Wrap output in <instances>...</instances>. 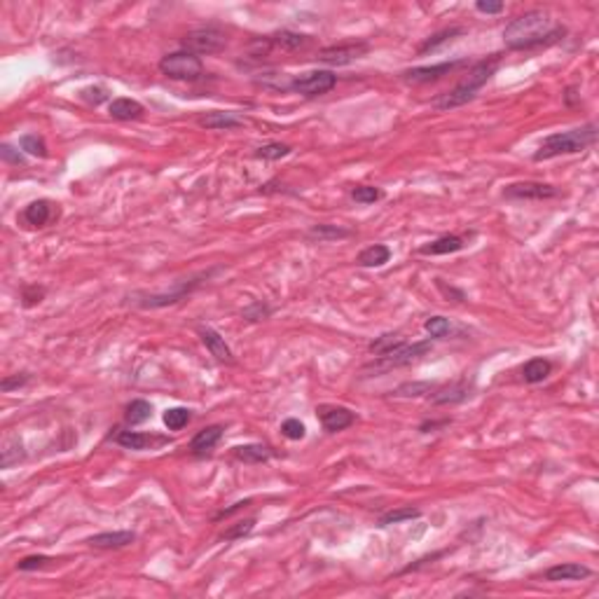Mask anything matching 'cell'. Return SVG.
I'll return each mask as SVG.
<instances>
[{
  "mask_svg": "<svg viewBox=\"0 0 599 599\" xmlns=\"http://www.w3.org/2000/svg\"><path fill=\"white\" fill-rule=\"evenodd\" d=\"M424 328L431 337H447L449 332H452V323H449V318L445 316H431Z\"/></svg>",
  "mask_w": 599,
  "mask_h": 599,
  "instance_id": "d590c367",
  "label": "cell"
},
{
  "mask_svg": "<svg viewBox=\"0 0 599 599\" xmlns=\"http://www.w3.org/2000/svg\"><path fill=\"white\" fill-rule=\"evenodd\" d=\"M26 382H29V374L22 372V374H15V377H5L3 384H0V389H3L5 393H10L12 389H19V386H24Z\"/></svg>",
  "mask_w": 599,
  "mask_h": 599,
  "instance_id": "7bdbcfd3",
  "label": "cell"
},
{
  "mask_svg": "<svg viewBox=\"0 0 599 599\" xmlns=\"http://www.w3.org/2000/svg\"><path fill=\"white\" fill-rule=\"evenodd\" d=\"M199 127L204 129H218V132H230V129L244 127V118L237 113H225V111H211L206 115H199Z\"/></svg>",
  "mask_w": 599,
  "mask_h": 599,
  "instance_id": "9a60e30c",
  "label": "cell"
},
{
  "mask_svg": "<svg viewBox=\"0 0 599 599\" xmlns=\"http://www.w3.org/2000/svg\"><path fill=\"white\" fill-rule=\"evenodd\" d=\"M22 218L31 225V227H43V225L50 223V218H52V204L47 199L31 202L29 206L24 209Z\"/></svg>",
  "mask_w": 599,
  "mask_h": 599,
  "instance_id": "44dd1931",
  "label": "cell"
},
{
  "mask_svg": "<svg viewBox=\"0 0 599 599\" xmlns=\"http://www.w3.org/2000/svg\"><path fill=\"white\" fill-rule=\"evenodd\" d=\"M475 10L482 12V15H499V12H503V3H492V0H478V3H475Z\"/></svg>",
  "mask_w": 599,
  "mask_h": 599,
  "instance_id": "bcb514c9",
  "label": "cell"
},
{
  "mask_svg": "<svg viewBox=\"0 0 599 599\" xmlns=\"http://www.w3.org/2000/svg\"><path fill=\"white\" fill-rule=\"evenodd\" d=\"M136 541V534L134 532H104V534H97L92 539H87L92 548H101V550H113V548H125V546H132Z\"/></svg>",
  "mask_w": 599,
  "mask_h": 599,
  "instance_id": "e0dca14e",
  "label": "cell"
},
{
  "mask_svg": "<svg viewBox=\"0 0 599 599\" xmlns=\"http://www.w3.org/2000/svg\"><path fill=\"white\" fill-rule=\"evenodd\" d=\"M337 85V75H332L330 71H311V73H302L297 78L290 80L288 90H293L300 97H323L330 90H335Z\"/></svg>",
  "mask_w": 599,
  "mask_h": 599,
  "instance_id": "52a82bcc",
  "label": "cell"
},
{
  "mask_svg": "<svg viewBox=\"0 0 599 599\" xmlns=\"http://www.w3.org/2000/svg\"><path fill=\"white\" fill-rule=\"evenodd\" d=\"M24 459V452H22V442L15 435H8L3 442V468H10L12 464H19Z\"/></svg>",
  "mask_w": 599,
  "mask_h": 599,
  "instance_id": "f546056e",
  "label": "cell"
},
{
  "mask_svg": "<svg viewBox=\"0 0 599 599\" xmlns=\"http://www.w3.org/2000/svg\"><path fill=\"white\" fill-rule=\"evenodd\" d=\"M391 251L384 246V244H374V246H367L358 253L356 262L360 267H382V265L389 262Z\"/></svg>",
  "mask_w": 599,
  "mask_h": 599,
  "instance_id": "603a6c76",
  "label": "cell"
},
{
  "mask_svg": "<svg viewBox=\"0 0 599 599\" xmlns=\"http://www.w3.org/2000/svg\"><path fill=\"white\" fill-rule=\"evenodd\" d=\"M255 527V520L251 517V520H244V522H237L234 527H230L227 532L223 534V541H234V539H244V536H248L251 532H253Z\"/></svg>",
  "mask_w": 599,
  "mask_h": 599,
  "instance_id": "f35d334b",
  "label": "cell"
},
{
  "mask_svg": "<svg viewBox=\"0 0 599 599\" xmlns=\"http://www.w3.org/2000/svg\"><path fill=\"white\" fill-rule=\"evenodd\" d=\"M597 141V125H585L578 129H569V132H557L543 139L539 150L534 153V162L553 160L560 155H576L583 153Z\"/></svg>",
  "mask_w": 599,
  "mask_h": 599,
  "instance_id": "7a4b0ae2",
  "label": "cell"
},
{
  "mask_svg": "<svg viewBox=\"0 0 599 599\" xmlns=\"http://www.w3.org/2000/svg\"><path fill=\"white\" fill-rule=\"evenodd\" d=\"M421 513L417 508H396L391 513H386L379 517V527H389V524H398V522H405V520H417Z\"/></svg>",
  "mask_w": 599,
  "mask_h": 599,
  "instance_id": "d6a6232c",
  "label": "cell"
},
{
  "mask_svg": "<svg viewBox=\"0 0 599 599\" xmlns=\"http://www.w3.org/2000/svg\"><path fill=\"white\" fill-rule=\"evenodd\" d=\"M316 412H318V419H321L323 428L328 433L344 431V428H349L353 421H356L353 412L346 410V407H342V405H321Z\"/></svg>",
  "mask_w": 599,
  "mask_h": 599,
  "instance_id": "4fadbf2b",
  "label": "cell"
},
{
  "mask_svg": "<svg viewBox=\"0 0 599 599\" xmlns=\"http://www.w3.org/2000/svg\"><path fill=\"white\" fill-rule=\"evenodd\" d=\"M83 99H85V101H90V104H94V106H99L101 101L106 99V92L101 90V87H90V90H85V92H83Z\"/></svg>",
  "mask_w": 599,
  "mask_h": 599,
  "instance_id": "7dc6e473",
  "label": "cell"
},
{
  "mask_svg": "<svg viewBox=\"0 0 599 599\" xmlns=\"http://www.w3.org/2000/svg\"><path fill=\"white\" fill-rule=\"evenodd\" d=\"M190 421V410L188 407H171L164 412V426L169 431H181L183 426H188Z\"/></svg>",
  "mask_w": 599,
  "mask_h": 599,
  "instance_id": "1f68e13d",
  "label": "cell"
},
{
  "mask_svg": "<svg viewBox=\"0 0 599 599\" xmlns=\"http://www.w3.org/2000/svg\"><path fill=\"white\" fill-rule=\"evenodd\" d=\"M564 26L555 24V19L548 12L532 10L515 17L503 31V43L508 50H534V47L557 43L564 38Z\"/></svg>",
  "mask_w": 599,
  "mask_h": 599,
  "instance_id": "6da1fadb",
  "label": "cell"
},
{
  "mask_svg": "<svg viewBox=\"0 0 599 599\" xmlns=\"http://www.w3.org/2000/svg\"><path fill=\"white\" fill-rule=\"evenodd\" d=\"M435 391V384L431 382H410V384H400L393 396L398 398H417V396H424V393H431Z\"/></svg>",
  "mask_w": 599,
  "mask_h": 599,
  "instance_id": "4dcf8cb0",
  "label": "cell"
},
{
  "mask_svg": "<svg viewBox=\"0 0 599 599\" xmlns=\"http://www.w3.org/2000/svg\"><path fill=\"white\" fill-rule=\"evenodd\" d=\"M269 311H272V309L267 307V304H262V302H253L248 309H244V316H246L248 321H260V318L269 316Z\"/></svg>",
  "mask_w": 599,
  "mask_h": 599,
  "instance_id": "b9f144b4",
  "label": "cell"
},
{
  "mask_svg": "<svg viewBox=\"0 0 599 599\" xmlns=\"http://www.w3.org/2000/svg\"><path fill=\"white\" fill-rule=\"evenodd\" d=\"M468 384L466 382H454L445 386V389H438L433 393V403L435 405H454V403H461V400L468 398Z\"/></svg>",
  "mask_w": 599,
  "mask_h": 599,
  "instance_id": "7402d4cb",
  "label": "cell"
},
{
  "mask_svg": "<svg viewBox=\"0 0 599 599\" xmlns=\"http://www.w3.org/2000/svg\"><path fill=\"white\" fill-rule=\"evenodd\" d=\"M351 197L358 204H374L377 199H382V190H377L372 185H358L351 190Z\"/></svg>",
  "mask_w": 599,
  "mask_h": 599,
  "instance_id": "8d00e7d4",
  "label": "cell"
},
{
  "mask_svg": "<svg viewBox=\"0 0 599 599\" xmlns=\"http://www.w3.org/2000/svg\"><path fill=\"white\" fill-rule=\"evenodd\" d=\"M286 155H290V146L286 143H267V146H260L255 153V157L260 160H281Z\"/></svg>",
  "mask_w": 599,
  "mask_h": 599,
  "instance_id": "e575fe53",
  "label": "cell"
},
{
  "mask_svg": "<svg viewBox=\"0 0 599 599\" xmlns=\"http://www.w3.org/2000/svg\"><path fill=\"white\" fill-rule=\"evenodd\" d=\"M274 50H283V52H295V50H304L309 45V36H300V33L293 31H281L269 36Z\"/></svg>",
  "mask_w": 599,
  "mask_h": 599,
  "instance_id": "cb8c5ba5",
  "label": "cell"
},
{
  "mask_svg": "<svg viewBox=\"0 0 599 599\" xmlns=\"http://www.w3.org/2000/svg\"><path fill=\"white\" fill-rule=\"evenodd\" d=\"M223 438V426H206L202 428V431H197V435L192 440H190V449H192V454H206L211 452L218 442H220Z\"/></svg>",
  "mask_w": 599,
  "mask_h": 599,
  "instance_id": "d6986e66",
  "label": "cell"
},
{
  "mask_svg": "<svg viewBox=\"0 0 599 599\" xmlns=\"http://www.w3.org/2000/svg\"><path fill=\"white\" fill-rule=\"evenodd\" d=\"M43 295H45V288H38V286H26L22 297H24V304H26V307H31V304L40 302V300H43Z\"/></svg>",
  "mask_w": 599,
  "mask_h": 599,
  "instance_id": "ee69618b",
  "label": "cell"
},
{
  "mask_svg": "<svg viewBox=\"0 0 599 599\" xmlns=\"http://www.w3.org/2000/svg\"><path fill=\"white\" fill-rule=\"evenodd\" d=\"M459 33H464V31H461V29H447V31L435 33L433 38H428L426 43L419 47V54H424V52H428V50H435V47H438V45L447 43V40H452L454 36H459Z\"/></svg>",
  "mask_w": 599,
  "mask_h": 599,
  "instance_id": "74e56055",
  "label": "cell"
},
{
  "mask_svg": "<svg viewBox=\"0 0 599 599\" xmlns=\"http://www.w3.org/2000/svg\"><path fill=\"white\" fill-rule=\"evenodd\" d=\"M227 40H225V33L213 29V26H206V29H195L190 31L185 38H183V50L192 52V54H218L225 50Z\"/></svg>",
  "mask_w": 599,
  "mask_h": 599,
  "instance_id": "ba28073f",
  "label": "cell"
},
{
  "mask_svg": "<svg viewBox=\"0 0 599 599\" xmlns=\"http://www.w3.org/2000/svg\"><path fill=\"white\" fill-rule=\"evenodd\" d=\"M246 506H251V501L246 499V501H239V503H234V506H230L227 510H223V513H218L216 515V520H223V517H230V515H234L237 510H241V508H246Z\"/></svg>",
  "mask_w": 599,
  "mask_h": 599,
  "instance_id": "c3c4849f",
  "label": "cell"
},
{
  "mask_svg": "<svg viewBox=\"0 0 599 599\" xmlns=\"http://www.w3.org/2000/svg\"><path fill=\"white\" fill-rule=\"evenodd\" d=\"M160 71L162 75H167L171 80H199L204 75V64L197 54L181 50L162 57Z\"/></svg>",
  "mask_w": 599,
  "mask_h": 599,
  "instance_id": "5b68a950",
  "label": "cell"
},
{
  "mask_svg": "<svg viewBox=\"0 0 599 599\" xmlns=\"http://www.w3.org/2000/svg\"><path fill=\"white\" fill-rule=\"evenodd\" d=\"M307 237L309 239H316V241H337V239H346V237H351V230L337 227V225H314V227H309Z\"/></svg>",
  "mask_w": 599,
  "mask_h": 599,
  "instance_id": "4316f807",
  "label": "cell"
},
{
  "mask_svg": "<svg viewBox=\"0 0 599 599\" xmlns=\"http://www.w3.org/2000/svg\"><path fill=\"white\" fill-rule=\"evenodd\" d=\"M115 442L127 449H134V452H146V449H157L164 447L171 442L169 435H160V433H141V431H120L115 435Z\"/></svg>",
  "mask_w": 599,
  "mask_h": 599,
  "instance_id": "30bf717a",
  "label": "cell"
},
{
  "mask_svg": "<svg viewBox=\"0 0 599 599\" xmlns=\"http://www.w3.org/2000/svg\"><path fill=\"white\" fill-rule=\"evenodd\" d=\"M553 372V363L546 358H532L529 363H524L522 367V379L527 384H539L543 382V379L548 377V374Z\"/></svg>",
  "mask_w": 599,
  "mask_h": 599,
  "instance_id": "d4e9b609",
  "label": "cell"
},
{
  "mask_svg": "<svg viewBox=\"0 0 599 599\" xmlns=\"http://www.w3.org/2000/svg\"><path fill=\"white\" fill-rule=\"evenodd\" d=\"M281 433L288 440H302L304 438V424L300 419H286L281 424Z\"/></svg>",
  "mask_w": 599,
  "mask_h": 599,
  "instance_id": "ab89813d",
  "label": "cell"
},
{
  "mask_svg": "<svg viewBox=\"0 0 599 599\" xmlns=\"http://www.w3.org/2000/svg\"><path fill=\"white\" fill-rule=\"evenodd\" d=\"M204 276H211V272H204V274L190 279V281H181L174 290H169V293H141L139 290V293H134V295H129V302L136 304V307H143V309H157V307H167V304H176V302H181L183 297H188L190 293L202 283L199 279H204Z\"/></svg>",
  "mask_w": 599,
  "mask_h": 599,
  "instance_id": "277c9868",
  "label": "cell"
},
{
  "mask_svg": "<svg viewBox=\"0 0 599 599\" xmlns=\"http://www.w3.org/2000/svg\"><path fill=\"white\" fill-rule=\"evenodd\" d=\"M108 113H111L113 120H122V122H129V120H139L143 115V106L139 104V101L134 99H115L111 108H108Z\"/></svg>",
  "mask_w": 599,
  "mask_h": 599,
  "instance_id": "ffe728a7",
  "label": "cell"
},
{
  "mask_svg": "<svg viewBox=\"0 0 599 599\" xmlns=\"http://www.w3.org/2000/svg\"><path fill=\"white\" fill-rule=\"evenodd\" d=\"M370 45L358 40V43H344V45H332V47H325V50H318L316 59L321 64H328V66H346L351 61L360 59L363 54H367Z\"/></svg>",
  "mask_w": 599,
  "mask_h": 599,
  "instance_id": "9c48e42d",
  "label": "cell"
},
{
  "mask_svg": "<svg viewBox=\"0 0 599 599\" xmlns=\"http://www.w3.org/2000/svg\"><path fill=\"white\" fill-rule=\"evenodd\" d=\"M150 414H153V405H150L148 400H132L127 407L125 417H127V424L139 426V424H143V421L150 419Z\"/></svg>",
  "mask_w": 599,
  "mask_h": 599,
  "instance_id": "f1b7e54d",
  "label": "cell"
},
{
  "mask_svg": "<svg viewBox=\"0 0 599 599\" xmlns=\"http://www.w3.org/2000/svg\"><path fill=\"white\" fill-rule=\"evenodd\" d=\"M592 571L583 564H576V562H567V564H557V567H550L546 571V581H583L588 578Z\"/></svg>",
  "mask_w": 599,
  "mask_h": 599,
  "instance_id": "2e32d148",
  "label": "cell"
},
{
  "mask_svg": "<svg viewBox=\"0 0 599 599\" xmlns=\"http://www.w3.org/2000/svg\"><path fill=\"white\" fill-rule=\"evenodd\" d=\"M199 337L204 346L211 351V356H213L216 360H220V363H227L232 365L234 363V356H232V349L227 346V342H225V337H220L213 328H209V325H202L199 328Z\"/></svg>",
  "mask_w": 599,
  "mask_h": 599,
  "instance_id": "5bb4252c",
  "label": "cell"
},
{
  "mask_svg": "<svg viewBox=\"0 0 599 599\" xmlns=\"http://www.w3.org/2000/svg\"><path fill=\"white\" fill-rule=\"evenodd\" d=\"M47 562H50V557L47 555H31V557H24L22 562H17V569L19 571H33V569L45 567Z\"/></svg>",
  "mask_w": 599,
  "mask_h": 599,
  "instance_id": "60d3db41",
  "label": "cell"
},
{
  "mask_svg": "<svg viewBox=\"0 0 599 599\" xmlns=\"http://www.w3.org/2000/svg\"><path fill=\"white\" fill-rule=\"evenodd\" d=\"M0 155H3V160L10 162V164H26L24 155L19 153V150L12 148V146H3V148H0Z\"/></svg>",
  "mask_w": 599,
  "mask_h": 599,
  "instance_id": "f6af8a7d",
  "label": "cell"
},
{
  "mask_svg": "<svg viewBox=\"0 0 599 599\" xmlns=\"http://www.w3.org/2000/svg\"><path fill=\"white\" fill-rule=\"evenodd\" d=\"M403 344H405L403 335H398V332H386V335L377 337L374 342H370L367 349H370V353H374V356H386V353L400 349Z\"/></svg>",
  "mask_w": 599,
  "mask_h": 599,
  "instance_id": "83f0119b",
  "label": "cell"
},
{
  "mask_svg": "<svg viewBox=\"0 0 599 599\" xmlns=\"http://www.w3.org/2000/svg\"><path fill=\"white\" fill-rule=\"evenodd\" d=\"M496 66H499V57L485 59V61H480V64H475L471 68V73H468L452 92H447V94H442V97L435 99L433 106L438 108V111H452V108H459V106L468 104V101H473L475 94L489 83V78L494 75Z\"/></svg>",
  "mask_w": 599,
  "mask_h": 599,
  "instance_id": "3957f363",
  "label": "cell"
},
{
  "mask_svg": "<svg viewBox=\"0 0 599 599\" xmlns=\"http://www.w3.org/2000/svg\"><path fill=\"white\" fill-rule=\"evenodd\" d=\"M506 199H553L557 197V188L548 185V183H536V181H524V183H510L503 190Z\"/></svg>",
  "mask_w": 599,
  "mask_h": 599,
  "instance_id": "7c38bea8",
  "label": "cell"
},
{
  "mask_svg": "<svg viewBox=\"0 0 599 599\" xmlns=\"http://www.w3.org/2000/svg\"><path fill=\"white\" fill-rule=\"evenodd\" d=\"M464 237H457V234H445L440 239H435L426 246L419 248L421 255H449V253H457V251L464 248Z\"/></svg>",
  "mask_w": 599,
  "mask_h": 599,
  "instance_id": "ac0fdd59",
  "label": "cell"
},
{
  "mask_svg": "<svg viewBox=\"0 0 599 599\" xmlns=\"http://www.w3.org/2000/svg\"><path fill=\"white\" fill-rule=\"evenodd\" d=\"M433 349L431 342H414V344H403L400 349L386 353V356H377V360L367 363L363 367V372H389L393 367H403L410 365L412 360H417L421 356H426L428 351Z\"/></svg>",
  "mask_w": 599,
  "mask_h": 599,
  "instance_id": "8992f818",
  "label": "cell"
},
{
  "mask_svg": "<svg viewBox=\"0 0 599 599\" xmlns=\"http://www.w3.org/2000/svg\"><path fill=\"white\" fill-rule=\"evenodd\" d=\"M466 61H445V64L438 66H417V68H407V71L400 73V78L410 85H424V83H433V80L442 78V75H449L452 71L464 66Z\"/></svg>",
  "mask_w": 599,
  "mask_h": 599,
  "instance_id": "8fae6325",
  "label": "cell"
},
{
  "mask_svg": "<svg viewBox=\"0 0 599 599\" xmlns=\"http://www.w3.org/2000/svg\"><path fill=\"white\" fill-rule=\"evenodd\" d=\"M19 148H22L24 153L33 155V157H45V155H47V146H45V141L40 139V136H36V134H26V136H22V139H19Z\"/></svg>",
  "mask_w": 599,
  "mask_h": 599,
  "instance_id": "836d02e7",
  "label": "cell"
},
{
  "mask_svg": "<svg viewBox=\"0 0 599 599\" xmlns=\"http://www.w3.org/2000/svg\"><path fill=\"white\" fill-rule=\"evenodd\" d=\"M234 457L239 461H244V464H262V461L272 459V449L267 445L251 442V445L234 447Z\"/></svg>",
  "mask_w": 599,
  "mask_h": 599,
  "instance_id": "484cf974",
  "label": "cell"
}]
</instances>
